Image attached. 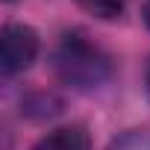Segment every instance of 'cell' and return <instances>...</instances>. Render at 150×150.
Listing matches in <instances>:
<instances>
[{"mask_svg":"<svg viewBox=\"0 0 150 150\" xmlns=\"http://www.w3.org/2000/svg\"><path fill=\"white\" fill-rule=\"evenodd\" d=\"M53 71L65 86L77 91H94L112 77V56L88 35L68 33L53 53Z\"/></svg>","mask_w":150,"mask_h":150,"instance_id":"1","label":"cell"},{"mask_svg":"<svg viewBox=\"0 0 150 150\" xmlns=\"http://www.w3.org/2000/svg\"><path fill=\"white\" fill-rule=\"evenodd\" d=\"M41 50L38 33L27 24H6L3 27V50H0V59H3V77H15V74L27 71L35 56Z\"/></svg>","mask_w":150,"mask_h":150,"instance_id":"2","label":"cell"},{"mask_svg":"<svg viewBox=\"0 0 150 150\" xmlns=\"http://www.w3.org/2000/svg\"><path fill=\"white\" fill-rule=\"evenodd\" d=\"M33 150H91V138H88L86 127L71 124V127H59V129L47 132Z\"/></svg>","mask_w":150,"mask_h":150,"instance_id":"3","label":"cell"},{"mask_svg":"<svg viewBox=\"0 0 150 150\" xmlns=\"http://www.w3.org/2000/svg\"><path fill=\"white\" fill-rule=\"evenodd\" d=\"M80 6L100 21H112L127 9V0H80Z\"/></svg>","mask_w":150,"mask_h":150,"instance_id":"4","label":"cell"},{"mask_svg":"<svg viewBox=\"0 0 150 150\" xmlns=\"http://www.w3.org/2000/svg\"><path fill=\"white\" fill-rule=\"evenodd\" d=\"M109 150H150V129H127L112 138Z\"/></svg>","mask_w":150,"mask_h":150,"instance_id":"5","label":"cell"},{"mask_svg":"<svg viewBox=\"0 0 150 150\" xmlns=\"http://www.w3.org/2000/svg\"><path fill=\"white\" fill-rule=\"evenodd\" d=\"M144 88H147V94H150V62H147V68H144Z\"/></svg>","mask_w":150,"mask_h":150,"instance_id":"6","label":"cell"},{"mask_svg":"<svg viewBox=\"0 0 150 150\" xmlns=\"http://www.w3.org/2000/svg\"><path fill=\"white\" fill-rule=\"evenodd\" d=\"M141 15H144V24L150 27V0H147V3H144V9H141Z\"/></svg>","mask_w":150,"mask_h":150,"instance_id":"7","label":"cell"},{"mask_svg":"<svg viewBox=\"0 0 150 150\" xmlns=\"http://www.w3.org/2000/svg\"><path fill=\"white\" fill-rule=\"evenodd\" d=\"M6 3H12V0H6Z\"/></svg>","mask_w":150,"mask_h":150,"instance_id":"8","label":"cell"}]
</instances>
